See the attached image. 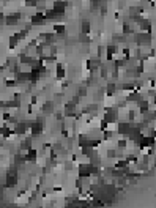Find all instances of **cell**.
Segmentation results:
<instances>
[{"label":"cell","mask_w":156,"mask_h":208,"mask_svg":"<svg viewBox=\"0 0 156 208\" xmlns=\"http://www.w3.org/2000/svg\"><path fill=\"white\" fill-rule=\"evenodd\" d=\"M46 22H47V19H46L44 11H38L33 16H30V24L32 25H44Z\"/></svg>","instance_id":"8992f818"},{"label":"cell","mask_w":156,"mask_h":208,"mask_svg":"<svg viewBox=\"0 0 156 208\" xmlns=\"http://www.w3.org/2000/svg\"><path fill=\"white\" fill-rule=\"evenodd\" d=\"M109 125H111L109 121H106V120L102 118V120L99 121V128H98V131H101V133H102V131H106V129H109Z\"/></svg>","instance_id":"83f0119b"},{"label":"cell","mask_w":156,"mask_h":208,"mask_svg":"<svg viewBox=\"0 0 156 208\" xmlns=\"http://www.w3.org/2000/svg\"><path fill=\"white\" fill-rule=\"evenodd\" d=\"M24 3H25V7H38V0H24Z\"/></svg>","instance_id":"1f68e13d"},{"label":"cell","mask_w":156,"mask_h":208,"mask_svg":"<svg viewBox=\"0 0 156 208\" xmlns=\"http://www.w3.org/2000/svg\"><path fill=\"white\" fill-rule=\"evenodd\" d=\"M36 102H38V98L33 95V96H32V101H30V104H36Z\"/></svg>","instance_id":"60d3db41"},{"label":"cell","mask_w":156,"mask_h":208,"mask_svg":"<svg viewBox=\"0 0 156 208\" xmlns=\"http://www.w3.org/2000/svg\"><path fill=\"white\" fill-rule=\"evenodd\" d=\"M88 111H90V112H96V111H98V104H90V106H88Z\"/></svg>","instance_id":"74e56055"},{"label":"cell","mask_w":156,"mask_h":208,"mask_svg":"<svg viewBox=\"0 0 156 208\" xmlns=\"http://www.w3.org/2000/svg\"><path fill=\"white\" fill-rule=\"evenodd\" d=\"M30 148H33V137H32V136L22 139L21 144H19V150H21V151H27V150H30Z\"/></svg>","instance_id":"30bf717a"},{"label":"cell","mask_w":156,"mask_h":208,"mask_svg":"<svg viewBox=\"0 0 156 208\" xmlns=\"http://www.w3.org/2000/svg\"><path fill=\"white\" fill-rule=\"evenodd\" d=\"M77 41L82 43V44H90L92 43V40L88 38V35H84V33H81L79 36H77Z\"/></svg>","instance_id":"4316f807"},{"label":"cell","mask_w":156,"mask_h":208,"mask_svg":"<svg viewBox=\"0 0 156 208\" xmlns=\"http://www.w3.org/2000/svg\"><path fill=\"white\" fill-rule=\"evenodd\" d=\"M99 77H102V79H107V77H109V68L106 65L99 66Z\"/></svg>","instance_id":"d4e9b609"},{"label":"cell","mask_w":156,"mask_h":208,"mask_svg":"<svg viewBox=\"0 0 156 208\" xmlns=\"http://www.w3.org/2000/svg\"><path fill=\"white\" fill-rule=\"evenodd\" d=\"M65 169H66V170H71V169H73V163H71V161H66V163H65Z\"/></svg>","instance_id":"ab89813d"},{"label":"cell","mask_w":156,"mask_h":208,"mask_svg":"<svg viewBox=\"0 0 156 208\" xmlns=\"http://www.w3.org/2000/svg\"><path fill=\"white\" fill-rule=\"evenodd\" d=\"M3 22H5V25H7V27H14V25H17L19 19L16 17V14H10V16H5Z\"/></svg>","instance_id":"2e32d148"},{"label":"cell","mask_w":156,"mask_h":208,"mask_svg":"<svg viewBox=\"0 0 156 208\" xmlns=\"http://www.w3.org/2000/svg\"><path fill=\"white\" fill-rule=\"evenodd\" d=\"M81 32L84 33V35H88L90 32H92V22L90 21H82V24H81Z\"/></svg>","instance_id":"ac0fdd59"},{"label":"cell","mask_w":156,"mask_h":208,"mask_svg":"<svg viewBox=\"0 0 156 208\" xmlns=\"http://www.w3.org/2000/svg\"><path fill=\"white\" fill-rule=\"evenodd\" d=\"M0 147H3V140H0Z\"/></svg>","instance_id":"b9f144b4"},{"label":"cell","mask_w":156,"mask_h":208,"mask_svg":"<svg viewBox=\"0 0 156 208\" xmlns=\"http://www.w3.org/2000/svg\"><path fill=\"white\" fill-rule=\"evenodd\" d=\"M126 121H131V123L136 121V111H128V114H126Z\"/></svg>","instance_id":"f1b7e54d"},{"label":"cell","mask_w":156,"mask_h":208,"mask_svg":"<svg viewBox=\"0 0 156 208\" xmlns=\"http://www.w3.org/2000/svg\"><path fill=\"white\" fill-rule=\"evenodd\" d=\"M55 68H57L55 76L59 77V79H65V77H66V71H65L63 65H62V63H57V65H55Z\"/></svg>","instance_id":"ffe728a7"},{"label":"cell","mask_w":156,"mask_h":208,"mask_svg":"<svg viewBox=\"0 0 156 208\" xmlns=\"http://www.w3.org/2000/svg\"><path fill=\"white\" fill-rule=\"evenodd\" d=\"M106 52H109V54H112V55H117L118 52H120V47H118V44L112 43V44H109V46L106 47Z\"/></svg>","instance_id":"44dd1931"},{"label":"cell","mask_w":156,"mask_h":208,"mask_svg":"<svg viewBox=\"0 0 156 208\" xmlns=\"http://www.w3.org/2000/svg\"><path fill=\"white\" fill-rule=\"evenodd\" d=\"M33 57H30V55H27V54H25V52H22V54L19 55V63L21 65H25V66H32V63H33Z\"/></svg>","instance_id":"9a60e30c"},{"label":"cell","mask_w":156,"mask_h":208,"mask_svg":"<svg viewBox=\"0 0 156 208\" xmlns=\"http://www.w3.org/2000/svg\"><path fill=\"white\" fill-rule=\"evenodd\" d=\"M66 7H68V2H66V0H54L52 10L55 11V14H57L59 17H63L65 13H66Z\"/></svg>","instance_id":"3957f363"},{"label":"cell","mask_w":156,"mask_h":208,"mask_svg":"<svg viewBox=\"0 0 156 208\" xmlns=\"http://www.w3.org/2000/svg\"><path fill=\"white\" fill-rule=\"evenodd\" d=\"M74 186H76V189H79V192L84 189V178H81V177H77L76 178V181H74Z\"/></svg>","instance_id":"484cf974"},{"label":"cell","mask_w":156,"mask_h":208,"mask_svg":"<svg viewBox=\"0 0 156 208\" xmlns=\"http://www.w3.org/2000/svg\"><path fill=\"white\" fill-rule=\"evenodd\" d=\"M13 131H14V136H19V137L25 136V134H27V131H29L27 121H17L14 125V128H13Z\"/></svg>","instance_id":"277c9868"},{"label":"cell","mask_w":156,"mask_h":208,"mask_svg":"<svg viewBox=\"0 0 156 208\" xmlns=\"http://www.w3.org/2000/svg\"><path fill=\"white\" fill-rule=\"evenodd\" d=\"M11 118V114L10 112H3V121H8Z\"/></svg>","instance_id":"f35d334b"},{"label":"cell","mask_w":156,"mask_h":208,"mask_svg":"<svg viewBox=\"0 0 156 208\" xmlns=\"http://www.w3.org/2000/svg\"><path fill=\"white\" fill-rule=\"evenodd\" d=\"M19 85V82L14 79V81H5V87L7 88H14V87H17Z\"/></svg>","instance_id":"4dcf8cb0"},{"label":"cell","mask_w":156,"mask_h":208,"mask_svg":"<svg viewBox=\"0 0 156 208\" xmlns=\"http://www.w3.org/2000/svg\"><path fill=\"white\" fill-rule=\"evenodd\" d=\"M17 185V170L11 167L5 177V188H16Z\"/></svg>","instance_id":"7a4b0ae2"},{"label":"cell","mask_w":156,"mask_h":208,"mask_svg":"<svg viewBox=\"0 0 156 208\" xmlns=\"http://www.w3.org/2000/svg\"><path fill=\"white\" fill-rule=\"evenodd\" d=\"M112 136H114L112 131H107V129H106V131H102V140H109Z\"/></svg>","instance_id":"836d02e7"},{"label":"cell","mask_w":156,"mask_h":208,"mask_svg":"<svg viewBox=\"0 0 156 208\" xmlns=\"http://www.w3.org/2000/svg\"><path fill=\"white\" fill-rule=\"evenodd\" d=\"M30 136L35 139V137H40L41 134H43V123L41 121H38V120H35L32 125H30Z\"/></svg>","instance_id":"52a82bcc"},{"label":"cell","mask_w":156,"mask_h":208,"mask_svg":"<svg viewBox=\"0 0 156 208\" xmlns=\"http://www.w3.org/2000/svg\"><path fill=\"white\" fill-rule=\"evenodd\" d=\"M139 29H140V32L151 33V30H153V24H151V21H150V19H145V17H144V21L139 24Z\"/></svg>","instance_id":"5bb4252c"},{"label":"cell","mask_w":156,"mask_h":208,"mask_svg":"<svg viewBox=\"0 0 156 208\" xmlns=\"http://www.w3.org/2000/svg\"><path fill=\"white\" fill-rule=\"evenodd\" d=\"M120 90H125V92H134L136 90V85L134 82H125L120 85Z\"/></svg>","instance_id":"603a6c76"},{"label":"cell","mask_w":156,"mask_h":208,"mask_svg":"<svg viewBox=\"0 0 156 208\" xmlns=\"http://www.w3.org/2000/svg\"><path fill=\"white\" fill-rule=\"evenodd\" d=\"M14 79L19 82V84H27V82H30V71H19L16 76H14Z\"/></svg>","instance_id":"8fae6325"},{"label":"cell","mask_w":156,"mask_h":208,"mask_svg":"<svg viewBox=\"0 0 156 208\" xmlns=\"http://www.w3.org/2000/svg\"><path fill=\"white\" fill-rule=\"evenodd\" d=\"M24 158H25V161H27V163H36V159H38V151H36L35 148H30V150H27V153L24 154Z\"/></svg>","instance_id":"4fadbf2b"},{"label":"cell","mask_w":156,"mask_h":208,"mask_svg":"<svg viewBox=\"0 0 156 208\" xmlns=\"http://www.w3.org/2000/svg\"><path fill=\"white\" fill-rule=\"evenodd\" d=\"M87 93H88L87 87H81L79 90H77V93H76V95H79L81 98H84V96H87Z\"/></svg>","instance_id":"d6a6232c"},{"label":"cell","mask_w":156,"mask_h":208,"mask_svg":"<svg viewBox=\"0 0 156 208\" xmlns=\"http://www.w3.org/2000/svg\"><path fill=\"white\" fill-rule=\"evenodd\" d=\"M134 123H136V121H134ZM134 123H131V121H121V123H118V129H117L118 134H121L123 137H126L129 133H131Z\"/></svg>","instance_id":"5b68a950"},{"label":"cell","mask_w":156,"mask_h":208,"mask_svg":"<svg viewBox=\"0 0 156 208\" xmlns=\"http://www.w3.org/2000/svg\"><path fill=\"white\" fill-rule=\"evenodd\" d=\"M107 158L109 159H114V158H117V150H107Z\"/></svg>","instance_id":"e575fe53"},{"label":"cell","mask_w":156,"mask_h":208,"mask_svg":"<svg viewBox=\"0 0 156 208\" xmlns=\"http://www.w3.org/2000/svg\"><path fill=\"white\" fill-rule=\"evenodd\" d=\"M50 109H52V104L50 102H46L44 106H43V112H49Z\"/></svg>","instance_id":"8d00e7d4"},{"label":"cell","mask_w":156,"mask_h":208,"mask_svg":"<svg viewBox=\"0 0 156 208\" xmlns=\"http://www.w3.org/2000/svg\"><path fill=\"white\" fill-rule=\"evenodd\" d=\"M104 54H106V47H102V46H99V47H98V57L101 59V57H102Z\"/></svg>","instance_id":"d590c367"},{"label":"cell","mask_w":156,"mask_h":208,"mask_svg":"<svg viewBox=\"0 0 156 208\" xmlns=\"http://www.w3.org/2000/svg\"><path fill=\"white\" fill-rule=\"evenodd\" d=\"M104 120L109 121V123H117L118 121V107H112V109H107L106 114H104Z\"/></svg>","instance_id":"ba28073f"},{"label":"cell","mask_w":156,"mask_h":208,"mask_svg":"<svg viewBox=\"0 0 156 208\" xmlns=\"http://www.w3.org/2000/svg\"><path fill=\"white\" fill-rule=\"evenodd\" d=\"M0 154H2V150H0Z\"/></svg>","instance_id":"7bdbcfd3"},{"label":"cell","mask_w":156,"mask_h":208,"mask_svg":"<svg viewBox=\"0 0 156 208\" xmlns=\"http://www.w3.org/2000/svg\"><path fill=\"white\" fill-rule=\"evenodd\" d=\"M81 150H82V151H81L82 156H87V158H90V156H93V154L96 153L95 148H92V147H88V145H87V147H82Z\"/></svg>","instance_id":"7402d4cb"},{"label":"cell","mask_w":156,"mask_h":208,"mask_svg":"<svg viewBox=\"0 0 156 208\" xmlns=\"http://www.w3.org/2000/svg\"><path fill=\"white\" fill-rule=\"evenodd\" d=\"M137 106H139V111H140V114H145L147 111H150V101H147V99L140 98V99L137 101Z\"/></svg>","instance_id":"e0dca14e"},{"label":"cell","mask_w":156,"mask_h":208,"mask_svg":"<svg viewBox=\"0 0 156 208\" xmlns=\"http://www.w3.org/2000/svg\"><path fill=\"white\" fill-rule=\"evenodd\" d=\"M0 136H2L3 137V140L5 139H10L11 136H14V131H13V129H11V126L10 125H3V126H0Z\"/></svg>","instance_id":"7c38bea8"},{"label":"cell","mask_w":156,"mask_h":208,"mask_svg":"<svg viewBox=\"0 0 156 208\" xmlns=\"http://www.w3.org/2000/svg\"><path fill=\"white\" fill-rule=\"evenodd\" d=\"M128 147V139L125 137V139H118V142H117V148H120V150H125Z\"/></svg>","instance_id":"f546056e"},{"label":"cell","mask_w":156,"mask_h":208,"mask_svg":"<svg viewBox=\"0 0 156 208\" xmlns=\"http://www.w3.org/2000/svg\"><path fill=\"white\" fill-rule=\"evenodd\" d=\"M17 44H19V38H17L16 35H11L10 40H8V47H10V49H16Z\"/></svg>","instance_id":"cb8c5ba5"},{"label":"cell","mask_w":156,"mask_h":208,"mask_svg":"<svg viewBox=\"0 0 156 208\" xmlns=\"http://www.w3.org/2000/svg\"><path fill=\"white\" fill-rule=\"evenodd\" d=\"M133 41L139 46V47H147L151 44V33L147 32H136L133 35Z\"/></svg>","instance_id":"6da1fadb"},{"label":"cell","mask_w":156,"mask_h":208,"mask_svg":"<svg viewBox=\"0 0 156 208\" xmlns=\"http://www.w3.org/2000/svg\"><path fill=\"white\" fill-rule=\"evenodd\" d=\"M0 36H2V35H0Z\"/></svg>","instance_id":"ee69618b"},{"label":"cell","mask_w":156,"mask_h":208,"mask_svg":"<svg viewBox=\"0 0 156 208\" xmlns=\"http://www.w3.org/2000/svg\"><path fill=\"white\" fill-rule=\"evenodd\" d=\"M115 93H117V84L115 82H109L106 85V95L107 96H114Z\"/></svg>","instance_id":"d6986e66"},{"label":"cell","mask_w":156,"mask_h":208,"mask_svg":"<svg viewBox=\"0 0 156 208\" xmlns=\"http://www.w3.org/2000/svg\"><path fill=\"white\" fill-rule=\"evenodd\" d=\"M79 177L81 178L92 177V164H79Z\"/></svg>","instance_id":"9c48e42d"}]
</instances>
